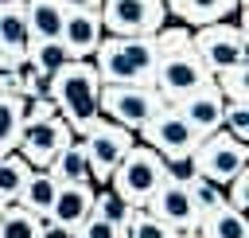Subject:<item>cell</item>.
Masks as SVG:
<instances>
[{
    "instance_id": "obj_40",
    "label": "cell",
    "mask_w": 249,
    "mask_h": 238,
    "mask_svg": "<svg viewBox=\"0 0 249 238\" xmlns=\"http://www.w3.org/2000/svg\"><path fill=\"white\" fill-rule=\"evenodd\" d=\"M0 215H4V203H0Z\"/></svg>"
},
{
    "instance_id": "obj_17",
    "label": "cell",
    "mask_w": 249,
    "mask_h": 238,
    "mask_svg": "<svg viewBox=\"0 0 249 238\" xmlns=\"http://www.w3.org/2000/svg\"><path fill=\"white\" fill-rule=\"evenodd\" d=\"M62 4L58 0H23V23H27V39L31 43H51L62 35Z\"/></svg>"
},
{
    "instance_id": "obj_13",
    "label": "cell",
    "mask_w": 249,
    "mask_h": 238,
    "mask_svg": "<svg viewBox=\"0 0 249 238\" xmlns=\"http://www.w3.org/2000/svg\"><path fill=\"white\" fill-rule=\"evenodd\" d=\"M222 109H226V98L218 94V86L210 82V86H202L198 94H191V98H183V101H175V113L198 133V137H210V133H218L222 129Z\"/></svg>"
},
{
    "instance_id": "obj_23",
    "label": "cell",
    "mask_w": 249,
    "mask_h": 238,
    "mask_svg": "<svg viewBox=\"0 0 249 238\" xmlns=\"http://www.w3.org/2000/svg\"><path fill=\"white\" fill-rule=\"evenodd\" d=\"M19 133H23V98L0 94V156L16 152Z\"/></svg>"
},
{
    "instance_id": "obj_11",
    "label": "cell",
    "mask_w": 249,
    "mask_h": 238,
    "mask_svg": "<svg viewBox=\"0 0 249 238\" xmlns=\"http://www.w3.org/2000/svg\"><path fill=\"white\" fill-rule=\"evenodd\" d=\"M140 211H148L152 218H160L175 234H198V222H202V215L195 211V203L187 195V183H175V179H163Z\"/></svg>"
},
{
    "instance_id": "obj_15",
    "label": "cell",
    "mask_w": 249,
    "mask_h": 238,
    "mask_svg": "<svg viewBox=\"0 0 249 238\" xmlns=\"http://www.w3.org/2000/svg\"><path fill=\"white\" fill-rule=\"evenodd\" d=\"M101 16L97 12H66V20H62V35H58V43L66 47V55L70 59H93V51H97V43H101Z\"/></svg>"
},
{
    "instance_id": "obj_33",
    "label": "cell",
    "mask_w": 249,
    "mask_h": 238,
    "mask_svg": "<svg viewBox=\"0 0 249 238\" xmlns=\"http://www.w3.org/2000/svg\"><path fill=\"white\" fill-rule=\"evenodd\" d=\"M51 117H58V109H54L51 98H27V101H23V129L43 125V121H51Z\"/></svg>"
},
{
    "instance_id": "obj_31",
    "label": "cell",
    "mask_w": 249,
    "mask_h": 238,
    "mask_svg": "<svg viewBox=\"0 0 249 238\" xmlns=\"http://www.w3.org/2000/svg\"><path fill=\"white\" fill-rule=\"evenodd\" d=\"M124 238H179L171 226H163L160 218H152L148 211H136L132 222L124 226Z\"/></svg>"
},
{
    "instance_id": "obj_20",
    "label": "cell",
    "mask_w": 249,
    "mask_h": 238,
    "mask_svg": "<svg viewBox=\"0 0 249 238\" xmlns=\"http://www.w3.org/2000/svg\"><path fill=\"white\" fill-rule=\"evenodd\" d=\"M198 234H202V238H249V218H245L241 211H233L230 203H222V207H214L210 215H202Z\"/></svg>"
},
{
    "instance_id": "obj_5",
    "label": "cell",
    "mask_w": 249,
    "mask_h": 238,
    "mask_svg": "<svg viewBox=\"0 0 249 238\" xmlns=\"http://www.w3.org/2000/svg\"><path fill=\"white\" fill-rule=\"evenodd\" d=\"M210 82H214V74L202 66V59H198L191 47L179 51V55H163V59H156V66H152V90H156L167 105L198 94V90L210 86Z\"/></svg>"
},
{
    "instance_id": "obj_14",
    "label": "cell",
    "mask_w": 249,
    "mask_h": 238,
    "mask_svg": "<svg viewBox=\"0 0 249 238\" xmlns=\"http://www.w3.org/2000/svg\"><path fill=\"white\" fill-rule=\"evenodd\" d=\"M89 215H93V183H58V195L51 203L47 222H54V226L74 234Z\"/></svg>"
},
{
    "instance_id": "obj_9",
    "label": "cell",
    "mask_w": 249,
    "mask_h": 238,
    "mask_svg": "<svg viewBox=\"0 0 249 238\" xmlns=\"http://www.w3.org/2000/svg\"><path fill=\"white\" fill-rule=\"evenodd\" d=\"M140 140L163 156V164H179V160H191V152L198 148V133L175 113V105H163L144 129H140Z\"/></svg>"
},
{
    "instance_id": "obj_7",
    "label": "cell",
    "mask_w": 249,
    "mask_h": 238,
    "mask_svg": "<svg viewBox=\"0 0 249 238\" xmlns=\"http://www.w3.org/2000/svg\"><path fill=\"white\" fill-rule=\"evenodd\" d=\"M191 51L202 59V66L210 74L245 66V31H241V23H230V20L198 27V31H191Z\"/></svg>"
},
{
    "instance_id": "obj_35",
    "label": "cell",
    "mask_w": 249,
    "mask_h": 238,
    "mask_svg": "<svg viewBox=\"0 0 249 238\" xmlns=\"http://www.w3.org/2000/svg\"><path fill=\"white\" fill-rule=\"evenodd\" d=\"M62 12H101V0H58Z\"/></svg>"
},
{
    "instance_id": "obj_39",
    "label": "cell",
    "mask_w": 249,
    "mask_h": 238,
    "mask_svg": "<svg viewBox=\"0 0 249 238\" xmlns=\"http://www.w3.org/2000/svg\"><path fill=\"white\" fill-rule=\"evenodd\" d=\"M167 4H175V0H163V8H167Z\"/></svg>"
},
{
    "instance_id": "obj_16",
    "label": "cell",
    "mask_w": 249,
    "mask_h": 238,
    "mask_svg": "<svg viewBox=\"0 0 249 238\" xmlns=\"http://www.w3.org/2000/svg\"><path fill=\"white\" fill-rule=\"evenodd\" d=\"M241 0H175L167 4V16H175L183 27L198 31V27H210V23H222L226 16L237 12Z\"/></svg>"
},
{
    "instance_id": "obj_6",
    "label": "cell",
    "mask_w": 249,
    "mask_h": 238,
    "mask_svg": "<svg viewBox=\"0 0 249 238\" xmlns=\"http://www.w3.org/2000/svg\"><path fill=\"white\" fill-rule=\"evenodd\" d=\"M245 164H249V144L233 140L226 129L202 137L198 148L191 152V172L202 176V179H210V183H218V187H226Z\"/></svg>"
},
{
    "instance_id": "obj_3",
    "label": "cell",
    "mask_w": 249,
    "mask_h": 238,
    "mask_svg": "<svg viewBox=\"0 0 249 238\" xmlns=\"http://www.w3.org/2000/svg\"><path fill=\"white\" fill-rule=\"evenodd\" d=\"M167 179V164L160 152H152L148 144H132L124 152V160L113 168L109 176V191H117L128 207H144L152 199V191Z\"/></svg>"
},
{
    "instance_id": "obj_18",
    "label": "cell",
    "mask_w": 249,
    "mask_h": 238,
    "mask_svg": "<svg viewBox=\"0 0 249 238\" xmlns=\"http://www.w3.org/2000/svg\"><path fill=\"white\" fill-rule=\"evenodd\" d=\"M27 23H23V4H4L0 8V55L12 62H27Z\"/></svg>"
},
{
    "instance_id": "obj_24",
    "label": "cell",
    "mask_w": 249,
    "mask_h": 238,
    "mask_svg": "<svg viewBox=\"0 0 249 238\" xmlns=\"http://www.w3.org/2000/svg\"><path fill=\"white\" fill-rule=\"evenodd\" d=\"M70 62V55H66V47L58 43V39H51V43H31L27 47V70H35V74H43V78H51L58 66H66Z\"/></svg>"
},
{
    "instance_id": "obj_10",
    "label": "cell",
    "mask_w": 249,
    "mask_h": 238,
    "mask_svg": "<svg viewBox=\"0 0 249 238\" xmlns=\"http://www.w3.org/2000/svg\"><path fill=\"white\" fill-rule=\"evenodd\" d=\"M97 16L109 35H156L167 23L163 0H101Z\"/></svg>"
},
{
    "instance_id": "obj_12",
    "label": "cell",
    "mask_w": 249,
    "mask_h": 238,
    "mask_svg": "<svg viewBox=\"0 0 249 238\" xmlns=\"http://www.w3.org/2000/svg\"><path fill=\"white\" fill-rule=\"evenodd\" d=\"M74 140V133L66 129V121L62 117H51V121H43V125H31V129H23L19 133V144H16V152L35 168V172H47V164L66 148Z\"/></svg>"
},
{
    "instance_id": "obj_37",
    "label": "cell",
    "mask_w": 249,
    "mask_h": 238,
    "mask_svg": "<svg viewBox=\"0 0 249 238\" xmlns=\"http://www.w3.org/2000/svg\"><path fill=\"white\" fill-rule=\"evenodd\" d=\"M4 4H23V0H0V8H4Z\"/></svg>"
},
{
    "instance_id": "obj_21",
    "label": "cell",
    "mask_w": 249,
    "mask_h": 238,
    "mask_svg": "<svg viewBox=\"0 0 249 238\" xmlns=\"http://www.w3.org/2000/svg\"><path fill=\"white\" fill-rule=\"evenodd\" d=\"M47 172H51V179L54 183H89V168H86V152H82V144L78 140H70L51 164H47Z\"/></svg>"
},
{
    "instance_id": "obj_36",
    "label": "cell",
    "mask_w": 249,
    "mask_h": 238,
    "mask_svg": "<svg viewBox=\"0 0 249 238\" xmlns=\"http://www.w3.org/2000/svg\"><path fill=\"white\" fill-rule=\"evenodd\" d=\"M39 238H74L70 230H62V226H54V222H47L43 218V230H39Z\"/></svg>"
},
{
    "instance_id": "obj_22",
    "label": "cell",
    "mask_w": 249,
    "mask_h": 238,
    "mask_svg": "<svg viewBox=\"0 0 249 238\" xmlns=\"http://www.w3.org/2000/svg\"><path fill=\"white\" fill-rule=\"evenodd\" d=\"M31 172H35V168H31L19 152L0 156V203H4V207L19 199V191H23V183L31 179Z\"/></svg>"
},
{
    "instance_id": "obj_19",
    "label": "cell",
    "mask_w": 249,
    "mask_h": 238,
    "mask_svg": "<svg viewBox=\"0 0 249 238\" xmlns=\"http://www.w3.org/2000/svg\"><path fill=\"white\" fill-rule=\"evenodd\" d=\"M54 195H58V183L51 179V172H31V179L23 183V191H19L16 207H23V211H27V215H35V218H47V215H51Z\"/></svg>"
},
{
    "instance_id": "obj_34",
    "label": "cell",
    "mask_w": 249,
    "mask_h": 238,
    "mask_svg": "<svg viewBox=\"0 0 249 238\" xmlns=\"http://www.w3.org/2000/svg\"><path fill=\"white\" fill-rule=\"evenodd\" d=\"M74 238H124V230L113 226V222H105V218H97V215H89V218L74 230Z\"/></svg>"
},
{
    "instance_id": "obj_30",
    "label": "cell",
    "mask_w": 249,
    "mask_h": 238,
    "mask_svg": "<svg viewBox=\"0 0 249 238\" xmlns=\"http://www.w3.org/2000/svg\"><path fill=\"white\" fill-rule=\"evenodd\" d=\"M222 129H226L233 140L249 144V101H226V109H222Z\"/></svg>"
},
{
    "instance_id": "obj_27",
    "label": "cell",
    "mask_w": 249,
    "mask_h": 238,
    "mask_svg": "<svg viewBox=\"0 0 249 238\" xmlns=\"http://www.w3.org/2000/svg\"><path fill=\"white\" fill-rule=\"evenodd\" d=\"M214 86H218V94H222L226 101H249V62L214 74Z\"/></svg>"
},
{
    "instance_id": "obj_26",
    "label": "cell",
    "mask_w": 249,
    "mask_h": 238,
    "mask_svg": "<svg viewBox=\"0 0 249 238\" xmlns=\"http://www.w3.org/2000/svg\"><path fill=\"white\" fill-rule=\"evenodd\" d=\"M39 230H43V218L27 215L16 203L4 207V215H0V238H39Z\"/></svg>"
},
{
    "instance_id": "obj_4",
    "label": "cell",
    "mask_w": 249,
    "mask_h": 238,
    "mask_svg": "<svg viewBox=\"0 0 249 238\" xmlns=\"http://www.w3.org/2000/svg\"><path fill=\"white\" fill-rule=\"evenodd\" d=\"M167 101L152 90V86H101L97 94V109L105 121L128 129V133H140Z\"/></svg>"
},
{
    "instance_id": "obj_28",
    "label": "cell",
    "mask_w": 249,
    "mask_h": 238,
    "mask_svg": "<svg viewBox=\"0 0 249 238\" xmlns=\"http://www.w3.org/2000/svg\"><path fill=\"white\" fill-rule=\"evenodd\" d=\"M187 195H191V203H195V211H198V215H210L214 207H222V203H226L222 187H218V183H210V179H202V176H191V179H187Z\"/></svg>"
},
{
    "instance_id": "obj_32",
    "label": "cell",
    "mask_w": 249,
    "mask_h": 238,
    "mask_svg": "<svg viewBox=\"0 0 249 238\" xmlns=\"http://www.w3.org/2000/svg\"><path fill=\"white\" fill-rule=\"evenodd\" d=\"M222 195H226V203H230L233 211H241V215H245V207H249V164H245V168H241V172L222 187Z\"/></svg>"
},
{
    "instance_id": "obj_29",
    "label": "cell",
    "mask_w": 249,
    "mask_h": 238,
    "mask_svg": "<svg viewBox=\"0 0 249 238\" xmlns=\"http://www.w3.org/2000/svg\"><path fill=\"white\" fill-rule=\"evenodd\" d=\"M152 47H156V59H163V55H179V51L191 47V27H183V23L167 27V23H163V27L152 35Z\"/></svg>"
},
{
    "instance_id": "obj_25",
    "label": "cell",
    "mask_w": 249,
    "mask_h": 238,
    "mask_svg": "<svg viewBox=\"0 0 249 238\" xmlns=\"http://www.w3.org/2000/svg\"><path fill=\"white\" fill-rule=\"evenodd\" d=\"M140 207H128L117 191H109V187H101V191H93V215L97 218H105V222H113V226H128L132 222V215H136Z\"/></svg>"
},
{
    "instance_id": "obj_1",
    "label": "cell",
    "mask_w": 249,
    "mask_h": 238,
    "mask_svg": "<svg viewBox=\"0 0 249 238\" xmlns=\"http://www.w3.org/2000/svg\"><path fill=\"white\" fill-rule=\"evenodd\" d=\"M97 94H101V82H97L93 62H86V59H70L66 66H58L47 78V98L54 101V109L66 121V129L74 133V140H82L101 121Z\"/></svg>"
},
{
    "instance_id": "obj_2",
    "label": "cell",
    "mask_w": 249,
    "mask_h": 238,
    "mask_svg": "<svg viewBox=\"0 0 249 238\" xmlns=\"http://www.w3.org/2000/svg\"><path fill=\"white\" fill-rule=\"evenodd\" d=\"M152 35H101L93 51V70L101 86H152Z\"/></svg>"
},
{
    "instance_id": "obj_8",
    "label": "cell",
    "mask_w": 249,
    "mask_h": 238,
    "mask_svg": "<svg viewBox=\"0 0 249 238\" xmlns=\"http://www.w3.org/2000/svg\"><path fill=\"white\" fill-rule=\"evenodd\" d=\"M82 152H86V168H89V183H109V176H113V168L124 160V152L136 144V133H128V129H121V125H113V121H97L82 140Z\"/></svg>"
},
{
    "instance_id": "obj_38",
    "label": "cell",
    "mask_w": 249,
    "mask_h": 238,
    "mask_svg": "<svg viewBox=\"0 0 249 238\" xmlns=\"http://www.w3.org/2000/svg\"><path fill=\"white\" fill-rule=\"evenodd\" d=\"M179 238H202V234H179Z\"/></svg>"
}]
</instances>
